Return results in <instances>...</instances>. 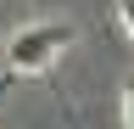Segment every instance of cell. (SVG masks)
<instances>
[{
  "label": "cell",
  "instance_id": "cell-1",
  "mask_svg": "<svg viewBox=\"0 0 134 129\" xmlns=\"http://www.w3.org/2000/svg\"><path fill=\"white\" fill-rule=\"evenodd\" d=\"M67 45H73V23H28V28H17L11 45H6L11 79L17 73H50Z\"/></svg>",
  "mask_w": 134,
  "mask_h": 129
},
{
  "label": "cell",
  "instance_id": "cell-2",
  "mask_svg": "<svg viewBox=\"0 0 134 129\" xmlns=\"http://www.w3.org/2000/svg\"><path fill=\"white\" fill-rule=\"evenodd\" d=\"M117 23H123V34L134 39V0H117Z\"/></svg>",
  "mask_w": 134,
  "mask_h": 129
},
{
  "label": "cell",
  "instance_id": "cell-3",
  "mask_svg": "<svg viewBox=\"0 0 134 129\" xmlns=\"http://www.w3.org/2000/svg\"><path fill=\"white\" fill-rule=\"evenodd\" d=\"M123 123L134 129V79H129V84H123Z\"/></svg>",
  "mask_w": 134,
  "mask_h": 129
},
{
  "label": "cell",
  "instance_id": "cell-4",
  "mask_svg": "<svg viewBox=\"0 0 134 129\" xmlns=\"http://www.w3.org/2000/svg\"><path fill=\"white\" fill-rule=\"evenodd\" d=\"M6 90H11V73H0V101H6Z\"/></svg>",
  "mask_w": 134,
  "mask_h": 129
}]
</instances>
